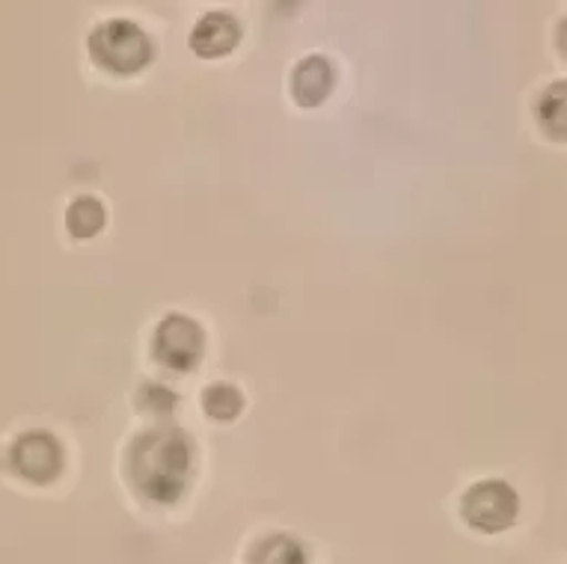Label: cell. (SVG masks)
Segmentation results:
<instances>
[{
  "instance_id": "1",
  "label": "cell",
  "mask_w": 567,
  "mask_h": 564,
  "mask_svg": "<svg viewBox=\"0 0 567 564\" xmlns=\"http://www.w3.org/2000/svg\"><path fill=\"white\" fill-rule=\"evenodd\" d=\"M194 472V443L176 425L143 431L128 452V475L146 500L173 505L185 496Z\"/></svg>"
},
{
  "instance_id": "2",
  "label": "cell",
  "mask_w": 567,
  "mask_h": 564,
  "mask_svg": "<svg viewBox=\"0 0 567 564\" xmlns=\"http://www.w3.org/2000/svg\"><path fill=\"white\" fill-rule=\"evenodd\" d=\"M90 57L113 74H137L155 57V45L137 21L111 19L90 33Z\"/></svg>"
},
{
  "instance_id": "3",
  "label": "cell",
  "mask_w": 567,
  "mask_h": 564,
  "mask_svg": "<svg viewBox=\"0 0 567 564\" xmlns=\"http://www.w3.org/2000/svg\"><path fill=\"white\" fill-rule=\"evenodd\" d=\"M517 511H520L517 491L503 479L475 481L461 502V517L466 520V526L484 532V535H496V532L512 529Z\"/></svg>"
},
{
  "instance_id": "4",
  "label": "cell",
  "mask_w": 567,
  "mask_h": 564,
  "mask_svg": "<svg viewBox=\"0 0 567 564\" xmlns=\"http://www.w3.org/2000/svg\"><path fill=\"white\" fill-rule=\"evenodd\" d=\"M152 351L158 362L169 371H190L196 362L203 360L205 351V334L203 327L196 325L194 318L182 312L167 315L155 330L152 339Z\"/></svg>"
},
{
  "instance_id": "5",
  "label": "cell",
  "mask_w": 567,
  "mask_h": 564,
  "mask_svg": "<svg viewBox=\"0 0 567 564\" xmlns=\"http://www.w3.org/2000/svg\"><path fill=\"white\" fill-rule=\"evenodd\" d=\"M12 470L30 484H51L63 472V445L51 431H24L10 449Z\"/></svg>"
},
{
  "instance_id": "6",
  "label": "cell",
  "mask_w": 567,
  "mask_h": 564,
  "mask_svg": "<svg viewBox=\"0 0 567 564\" xmlns=\"http://www.w3.org/2000/svg\"><path fill=\"white\" fill-rule=\"evenodd\" d=\"M241 42V24L229 12H208L190 30V48L205 60L233 54Z\"/></svg>"
},
{
  "instance_id": "7",
  "label": "cell",
  "mask_w": 567,
  "mask_h": 564,
  "mask_svg": "<svg viewBox=\"0 0 567 564\" xmlns=\"http://www.w3.org/2000/svg\"><path fill=\"white\" fill-rule=\"evenodd\" d=\"M333 63L321 54H309L295 65V74H291V95H295V102H298L300 107H318V104L327 102V95L333 93Z\"/></svg>"
},
{
  "instance_id": "8",
  "label": "cell",
  "mask_w": 567,
  "mask_h": 564,
  "mask_svg": "<svg viewBox=\"0 0 567 564\" xmlns=\"http://www.w3.org/2000/svg\"><path fill=\"white\" fill-rule=\"evenodd\" d=\"M250 564H309V553L298 537L268 535L252 546Z\"/></svg>"
},
{
  "instance_id": "9",
  "label": "cell",
  "mask_w": 567,
  "mask_h": 564,
  "mask_svg": "<svg viewBox=\"0 0 567 564\" xmlns=\"http://www.w3.org/2000/svg\"><path fill=\"white\" fill-rule=\"evenodd\" d=\"M104 223H107V212L95 196H78L65 212V229L75 238H93L104 229Z\"/></svg>"
},
{
  "instance_id": "10",
  "label": "cell",
  "mask_w": 567,
  "mask_h": 564,
  "mask_svg": "<svg viewBox=\"0 0 567 564\" xmlns=\"http://www.w3.org/2000/svg\"><path fill=\"white\" fill-rule=\"evenodd\" d=\"M203 408L217 422H233V419L241 417L244 410L241 389L233 387V383H212L203 392Z\"/></svg>"
},
{
  "instance_id": "11",
  "label": "cell",
  "mask_w": 567,
  "mask_h": 564,
  "mask_svg": "<svg viewBox=\"0 0 567 564\" xmlns=\"http://www.w3.org/2000/svg\"><path fill=\"white\" fill-rule=\"evenodd\" d=\"M538 120L549 137L565 140V81L547 86L538 102Z\"/></svg>"
},
{
  "instance_id": "12",
  "label": "cell",
  "mask_w": 567,
  "mask_h": 564,
  "mask_svg": "<svg viewBox=\"0 0 567 564\" xmlns=\"http://www.w3.org/2000/svg\"><path fill=\"white\" fill-rule=\"evenodd\" d=\"M137 408L155 419H167L178 408V396L164 383H143L137 392Z\"/></svg>"
}]
</instances>
